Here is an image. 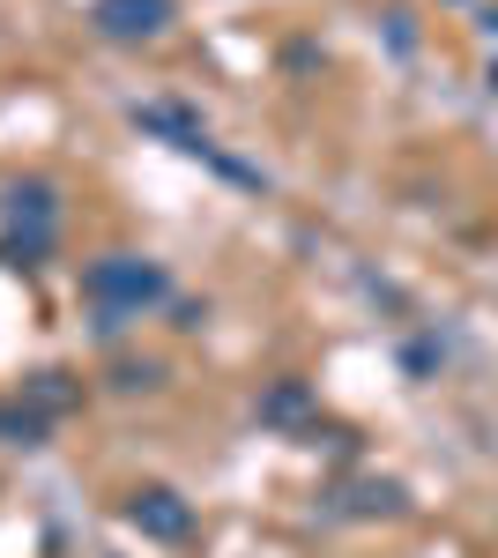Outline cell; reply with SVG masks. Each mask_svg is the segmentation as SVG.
I'll use <instances>...</instances> for the list:
<instances>
[{
    "instance_id": "2",
    "label": "cell",
    "mask_w": 498,
    "mask_h": 558,
    "mask_svg": "<svg viewBox=\"0 0 498 558\" xmlns=\"http://www.w3.org/2000/svg\"><path fill=\"white\" fill-rule=\"evenodd\" d=\"M165 23H171V0H97V31L120 45L165 38Z\"/></svg>"
},
{
    "instance_id": "7",
    "label": "cell",
    "mask_w": 498,
    "mask_h": 558,
    "mask_svg": "<svg viewBox=\"0 0 498 558\" xmlns=\"http://www.w3.org/2000/svg\"><path fill=\"white\" fill-rule=\"evenodd\" d=\"M157 380H165L157 365H120V387H157Z\"/></svg>"
},
{
    "instance_id": "4",
    "label": "cell",
    "mask_w": 498,
    "mask_h": 558,
    "mask_svg": "<svg viewBox=\"0 0 498 558\" xmlns=\"http://www.w3.org/2000/svg\"><path fill=\"white\" fill-rule=\"evenodd\" d=\"M8 216H15V223L31 216L38 231H52V186H45V179H15V186H8Z\"/></svg>"
},
{
    "instance_id": "3",
    "label": "cell",
    "mask_w": 498,
    "mask_h": 558,
    "mask_svg": "<svg viewBox=\"0 0 498 558\" xmlns=\"http://www.w3.org/2000/svg\"><path fill=\"white\" fill-rule=\"evenodd\" d=\"M126 521H134L142 536H165V544H179V536H194V507H186L179 492H165V484L134 492V499H126Z\"/></svg>"
},
{
    "instance_id": "1",
    "label": "cell",
    "mask_w": 498,
    "mask_h": 558,
    "mask_svg": "<svg viewBox=\"0 0 498 558\" xmlns=\"http://www.w3.org/2000/svg\"><path fill=\"white\" fill-rule=\"evenodd\" d=\"M165 291H171V276L157 268V260H142V254H105V260L83 268V299L105 313V328L134 320L142 305H157Z\"/></svg>"
},
{
    "instance_id": "5",
    "label": "cell",
    "mask_w": 498,
    "mask_h": 558,
    "mask_svg": "<svg viewBox=\"0 0 498 558\" xmlns=\"http://www.w3.org/2000/svg\"><path fill=\"white\" fill-rule=\"evenodd\" d=\"M31 395H38L45 410H68V402H75V387H68V373H38V387H31Z\"/></svg>"
},
{
    "instance_id": "6",
    "label": "cell",
    "mask_w": 498,
    "mask_h": 558,
    "mask_svg": "<svg viewBox=\"0 0 498 558\" xmlns=\"http://www.w3.org/2000/svg\"><path fill=\"white\" fill-rule=\"evenodd\" d=\"M297 410H305V387H276L268 395V417H297Z\"/></svg>"
}]
</instances>
